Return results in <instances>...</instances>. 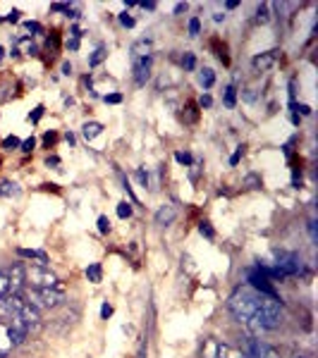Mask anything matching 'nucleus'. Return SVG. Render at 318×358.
Wrapping results in <instances>:
<instances>
[{
	"label": "nucleus",
	"instance_id": "nucleus-17",
	"mask_svg": "<svg viewBox=\"0 0 318 358\" xmlns=\"http://www.w3.org/2000/svg\"><path fill=\"white\" fill-rule=\"evenodd\" d=\"M218 351H220V344L215 339H208L204 346V358H218Z\"/></svg>",
	"mask_w": 318,
	"mask_h": 358
},
{
	"label": "nucleus",
	"instance_id": "nucleus-21",
	"mask_svg": "<svg viewBox=\"0 0 318 358\" xmlns=\"http://www.w3.org/2000/svg\"><path fill=\"white\" fill-rule=\"evenodd\" d=\"M10 294V280H8V273L0 270V299H5Z\"/></svg>",
	"mask_w": 318,
	"mask_h": 358
},
{
	"label": "nucleus",
	"instance_id": "nucleus-10",
	"mask_svg": "<svg viewBox=\"0 0 318 358\" xmlns=\"http://www.w3.org/2000/svg\"><path fill=\"white\" fill-rule=\"evenodd\" d=\"M149 74H151V55L149 57H139L134 63V79L136 84L143 86L146 84V79H149Z\"/></svg>",
	"mask_w": 318,
	"mask_h": 358
},
{
	"label": "nucleus",
	"instance_id": "nucleus-38",
	"mask_svg": "<svg viewBox=\"0 0 318 358\" xmlns=\"http://www.w3.org/2000/svg\"><path fill=\"white\" fill-rule=\"evenodd\" d=\"M136 179H139L141 184H149V174H146V170H143V167H139V170H136Z\"/></svg>",
	"mask_w": 318,
	"mask_h": 358
},
{
	"label": "nucleus",
	"instance_id": "nucleus-48",
	"mask_svg": "<svg viewBox=\"0 0 318 358\" xmlns=\"http://www.w3.org/2000/svg\"><path fill=\"white\" fill-rule=\"evenodd\" d=\"M309 234H311V239L316 242V222H309Z\"/></svg>",
	"mask_w": 318,
	"mask_h": 358
},
{
	"label": "nucleus",
	"instance_id": "nucleus-24",
	"mask_svg": "<svg viewBox=\"0 0 318 358\" xmlns=\"http://www.w3.org/2000/svg\"><path fill=\"white\" fill-rule=\"evenodd\" d=\"M19 143H22V141L17 139V136H5V139H3V148H5V151H15V148H19Z\"/></svg>",
	"mask_w": 318,
	"mask_h": 358
},
{
	"label": "nucleus",
	"instance_id": "nucleus-27",
	"mask_svg": "<svg viewBox=\"0 0 318 358\" xmlns=\"http://www.w3.org/2000/svg\"><path fill=\"white\" fill-rule=\"evenodd\" d=\"M182 65H184V70H187V72L194 70V67H196V57H194V53H184Z\"/></svg>",
	"mask_w": 318,
	"mask_h": 358
},
{
	"label": "nucleus",
	"instance_id": "nucleus-20",
	"mask_svg": "<svg viewBox=\"0 0 318 358\" xmlns=\"http://www.w3.org/2000/svg\"><path fill=\"white\" fill-rule=\"evenodd\" d=\"M268 19H271L268 5H258V8H256V24H266Z\"/></svg>",
	"mask_w": 318,
	"mask_h": 358
},
{
	"label": "nucleus",
	"instance_id": "nucleus-34",
	"mask_svg": "<svg viewBox=\"0 0 318 358\" xmlns=\"http://www.w3.org/2000/svg\"><path fill=\"white\" fill-rule=\"evenodd\" d=\"M19 46H22V50H24L26 55H36V50H39V48L34 46V43H29V41H22Z\"/></svg>",
	"mask_w": 318,
	"mask_h": 358
},
{
	"label": "nucleus",
	"instance_id": "nucleus-46",
	"mask_svg": "<svg viewBox=\"0 0 318 358\" xmlns=\"http://www.w3.org/2000/svg\"><path fill=\"white\" fill-rule=\"evenodd\" d=\"M67 48H70V50H77V48H79V39H77V36H72V39L67 41Z\"/></svg>",
	"mask_w": 318,
	"mask_h": 358
},
{
	"label": "nucleus",
	"instance_id": "nucleus-3",
	"mask_svg": "<svg viewBox=\"0 0 318 358\" xmlns=\"http://www.w3.org/2000/svg\"><path fill=\"white\" fill-rule=\"evenodd\" d=\"M24 280H26V287H32V289L63 287L60 277L55 273H50L48 267H43V265H24Z\"/></svg>",
	"mask_w": 318,
	"mask_h": 358
},
{
	"label": "nucleus",
	"instance_id": "nucleus-26",
	"mask_svg": "<svg viewBox=\"0 0 318 358\" xmlns=\"http://www.w3.org/2000/svg\"><path fill=\"white\" fill-rule=\"evenodd\" d=\"M199 34H201L199 17H191V19H189V36H199Z\"/></svg>",
	"mask_w": 318,
	"mask_h": 358
},
{
	"label": "nucleus",
	"instance_id": "nucleus-53",
	"mask_svg": "<svg viewBox=\"0 0 318 358\" xmlns=\"http://www.w3.org/2000/svg\"><path fill=\"white\" fill-rule=\"evenodd\" d=\"M225 8H227V10H235V8H237V3H235V0H230V3H225Z\"/></svg>",
	"mask_w": 318,
	"mask_h": 358
},
{
	"label": "nucleus",
	"instance_id": "nucleus-40",
	"mask_svg": "<svg viewBox=\"0 0 318 358\" xmlns=\"http://www.w3.org/2000/svg\"><path fill=\"white\" fill-rule=\"evenodd\" d=\"M105 103H122V94H110V96H105Z\"/></svg>",
	"mask_w": 318,
	"mask_h": 358
},
{
	"label": "nucleus",
	"instance_id": "nucleus-8",
	"mask_svg": "<svg viewBox=\"0 0 318 358\" xmlns=\"http://www.w3.org/2000/svg\"><path fill=\"white\" fill-rule=\"evenodd\" d=\"M8 273V280H10V294H22L24 287H26V280H24V265L17 263L12 265L10 270H5Z\"/></svg>",
	"mask_w": 318,
	"mask_h": 358
},
{
	"label": "nucleus",
	"instance_id": "nucleus-22",
	"mask_svg": "<svg viewBox=\"0 0 318 358\" xmlns=\"http://www.w3.org/2000/svg\"><path fill=\"white\" fill-rule=\"evenodd\" d=\"M201 84H204V88H211V86L215 84V74H213V70H204L201 72Z\"/></svg>",
	"mask_w": 318,
	"mask_h": 358
},
{
	"label": "nucleus",
	"instance_id": "nucleus-42",
	"mask_svg": "<svg viewBox=\"0 0 318 358\" xmlns=\"http://www.w3.org/2000/svg\"><path fill=\"white\" fill-rule=\"evenodd\" d=\"M247 184H249V187H251V189H258V187H261V179L251 174V177H247Z\"/></svg>",
	"mask_w": 318,
	"mask_h": 358
},
{
	"label": "nucleus",
	"instance_id": "nucleus-30",
	"mask_svg": "<svg viewBox=\"0 0 318 358\" xmlns=\"http://www.w3.org/2000/svg\"><path fill=\"white\" fill-rule=\"evenodd\" d=\"M199 232H201V234H204V236H206V239H213V236H215V232H213V227L208 225V222H201V225H199Z\"/></svg>",
	"mask_w": 318,
	"mask_h": 358
},
{
	"label": "nucleus",
	"instance_id": "nucleus-29",
	"mask_svg": "<svg viewBox=\"0 0 318 358\" xmlns=\"http://www.w3.org/2000/svg\"><path fill=\"white\" fill-rule=\"evenodd\" d=\"M34 148H36V139H26L19 143V151H22V153H32Z\"/></svg>",
	"mask_w": 318,
	"mask_h": 358
},
{
	"label": "nucleus",
	"instance_id": "nucleus-5",
	"mask_svg": "<svg viewBox=\"0 0 318 358\" xmlns=\"http://www.w3.org/2000/svg\"><path fill=\"white\" fill-rule=\"evenodd\" d=\"M271 265L282 275V277H295V275L302 273V258L297 256V253H285V251H280L278 256H275V263H271Z\"/></svg>",
	"mask_w": 318,
	"mask_h": 358
},
{
	"label": "nucleus",
	"instance_id": "nucleus-35",
	"mask_svg": "<svg viewBox=\"0 0 318 358\" xmlns=\"http://www.w3.org/2000/svg\"><path fill=\"white\" fill-rule=\"evenodd\" d=\"M24 26H26V32H34V34H41V32H43V26H41L39 22H24Z\"/></svg>",
	"mask_w": 318,
	"mask_h": 358
},
{
	"label": "nucleus",
	"instance_id": "nucleus-19",
	"mask_svg": "<svg viewBox=\"0 0 318 358\" xmlns=\"http://www.w3.org/2000/svg\"><path fill=\"white\" fill-rule=\"evenodd\" d=\"M225 105H227V108H235V105H237V88H235V86H227V91H225Z\"/></svg>",
	"mask_w": 318,
	"mask_h": 358
},
{
	"label": "nucleus",
	"instance_id": "nucleus-36",
	"mask_svg": "<svg viewBox=\"0 0 318 358\" xmlns=\"http://www.w3.org/2000/svg\"><path fill=\"white\" fill-rule=\"evenodd\" d=\"M41 117H43V105H39V108H36L32 115H29V122H39Z\"/></svg>",
	"mask_w": 318,
	"mask_h": 358
},
{
	"label": "nucleus",
	"instance_id": "nucleus-56",
	"mask_svg": "<svg viewBox=\"0 0 318 358\" xmlns=\"http://www.w3.org/2000/svg\"><path fill=\"white\" fill-rule=\"evenodd\" d=\"M292 358H306V356H292Z\"/></svg>",
	"mask_w": 318,
	"mask_h": 358
},
{
	"label": "nucleus",
	"instance_id": "nucleus-31",
	"mask_svg": "<svg viewBox=\"0 0 318 358\" xmlns=\"http://www.w3.org/2000/svg\"><path fill=\"white\" fill-rule=\"evenodd\" d=\"M175 160H177V163H182V165H191V156L187 153V151H177Z\"/></svg>",
	"mask_w": 318,
	"mask_h": 358
},
{
	"label": "nucleus",
	"instance_id": "nucleus-9",
	"mask_svg": "<svg viewBox=\"0 0 318 358\" xmlns=\"http://www.w3.org/2000/svg\"><path fill=\"white\" fill-rule=\"evenodd\" d=\"M177 205H172V203H167V205H160L158 211H156V225H160V227H167V225H172L177 220Z\"/></svg>",
	"mask_w": 318,
	"mask_h": 358
},
{
	"label": "nucleus",
	"instance_id": "nucleus-7",
	"mask_svg": "<svg viewBox=\"0 0 318 358\" xmlns=\"http://www.w3.org/2000/svg\"><path fill=\"white\" fill-rule=\"evenodd\" d=\"M22 342H24V337H19L17 332H12L5 322H0V358H5L17 344H22Z\"/></svg>",
	"mask_w": 318,
	"mask_h": 358
},
{
	"label": "nucleus",
	"instance_id": "nucleus-14",
	"mask_svg": "<svg viewBox=\"0 0 318 358\" xmlns=\"http://www.w3.org/2000/svg\"><path fill=\"white\" fill-rule=\"evenodd\" d=\"M22 258H32V260H39L36 265H43L46 267V263H48V253L46 251H36V249H19L17 251Z\"/></svg>",
	"mask_w": 318,
	"mask_h": 358
},
{
	"label": "nucleus",
	"instance_id": "nucleus-13",
	"mask_svg": "<svg viewBox=\"0 0 318 358\" xmlns=\"http://www.w3.org/2000/svg\"><path fill=\"white\" fill-rule=\"evenodd\" d=\"M129 50H132V55H134L136 60H139V57H149V55H151V50H153V41L151 39H139V41H134V43H132V48H129Z\"/></svg>",
	"mask_w": 318,
	"mask_h": 358
},
{
	"label": "nucleus",
	"instance_id": "nucleus-37",
	"mask_svg": "<svg viewBox=\"0 0 318 358\" xmlns=\"http://www.w3.org/2000/svg\"><path fill=\"white\" fill-rule=\"evenodd\" d=\"M110 315H112V306L103 304V306H101V318H103V320H108V318H110Z\"/></svg>",
	"mask_w": 318,
	"mask_h": 358
},
{
	"label": "nucleus",
	"instance_id": "nucleus-50",
	"mask_svg": "<svg viewBox=\"0 0 318 358\" xmlns=\"http://www.w3.org/2000/svg\"><path fill=\"white\" fill-rule=\"evenodd\" d=\"M182 10H187V5H184V3H177V5H175V12H177V15H180Z\"/></svg>",
	"mask_w": 318,
	"mask_h": 358
},
{
	"label": "nucleus",
	"instance_id": "nucleus-49",
	"mask_svg": "<svg viewBox=\"0 0 318 358\" xmlns=\"http://www.w3.org/2000/svg\"><path fill=\"white\" fill-rule=\"evenodd\" d=\"M297 110H299L302 115H311V108H309V105H297Z\"/></svg>",
	"mask_w": 318,
	"mask_h": 358
},
{
	"label": "nucleus",
	"instance_id": "nucleus-11",
	"mask_svg": "<svg viewBox=\"0 0 318 358\" xmlns=\"http://www.w3.org/2000/svg\"><path fill=\"white\" fill-rule=\"evenodd\" d=\"M275 60H278V50H268V53L256 55L254 60H251V65H254V70L266 72V70H271L273 65H275Z\"/></svg>",
	"mask_w": 318,
	"mask_h": 358
},
{
	"label": "nucleus",
	"instance_id": "nucleus-44",
	"mask_svg": "<svg viewBox=\"0 0 318 358\" xmlns=\"http://www.w3.org/2000/svg\"><path fill=\"white\" fill-rule=\"evenodd\" d=\"M211 105H213V98H211V96H201V108H211Z\"/></svg>",
	"mask_w": 318,
	"mask_h": 358
},
{
	"label": "nucleus",
	"instance_id": "nucleus-16",
	"mask_svg": "<svg viewBox=\"0 0 318 358\" xmlns=\"http://www.w3.org/2000/svg\"><path fill=\"white\" fill-rule=\"evenodd\" d=\"M86 277H89V282H94V284H98L101 282V277H103V270H101V265L98 263H91L86 267Z\"/></svg>",
	"mask_w": 318,
	"mask_h": 358
},
{
	"label": "nucleus",
	"instance_id": "nucleus-39",
	"mask_svg": "<svg viewBox=\"0 0 318 358\" xmlns=\"http://www.w3.org/2000/svg\"><path fill=\"white\" fill-rule=\"evenodd\" d=\"M242 153H244V148L239 146L237 151H235V153H232V158H230V165H237V163H239V158H242Z\"/></svg>",
	"mask_w": 318,
	"mask_h": 358
},
{
	"label": "nucleus",
	"instance_id": "nucleus-18",
	"mask_svg": "<svg viewBox=\"0 0 318 358\" xmlns=\"http://www.w3.org/2000/svg\"><path fill=\"white\" fill-rule=\"evenodd\" d=\"M105 57H108V50H105V48L101 46V48H98V50H96L94 55H91V57H89V65H91V67H98V65L103 63Z\"/></svg>",
	"mask_w": 318,
	"mask_h": 358
},
{
	"label": "nucleus",
	"instance_id": "nucleus-1",
	"mask_svg": "<svg viewBox=\"0 0 318 358\" xmlns=\"http://www.w3.org/2000/svg\"><path fill=\"white\" fill-rule=\"evenodd\" d=\"M266 299H268V296L258 294V291H254L251 287H239V289H235V294L230 296L227 308H230V313L242 322V325H249V322L254 320L256 313L263 308Z\"/></svg>",
	"mask_w": 318,
	"mask_h": 358
},
{
	"label": "nucleus",
	"instance_id": "nucleus-2",
	"mask_svg": "<svg viewBox=\"0 0 318 358\" xmlns=\"http://www.w3.org/2000/svg\"><path fill=\"white\" fill-rule=\"evenodd\" d=\"M26 301L32 304L34 308L39 311H55L60 308L65 301V291L63 287H55V289H32V287H24V291L19 294Z\"/></svg>",
	"mask_w": 318,
	"mask_h": 358
},
{
	"label": "nucleus",
	"instance_id": "nucleus-28",
	"mask_svg": "<svg viewBox=\"0 0 318 358\" xmlns=\"http://www.w3.org/2000/svg\"><path fill=\"white\" fill-rule=\"evenodd\" d=\"M98 232H101V234L110 232V220L105 218V215H101V218H98Z\"/></svg>",
	"mask_w": 318,
	"mask_h": 358
},
{
	"label": "nucleus",
	"instance_id": "nucleus-32",
	"mask_svg": "<svg viewBox=\"0 0 318 358\" xmlns=\"http://www.w3.org/2000/svg\"><path fill=\"white\" fill-rule=\"evenodd\" d=\"M120 24H122V26H127V29H132V26H134V17L132 15H127V12H122V15H120Z\"/></svg>",
	"mask_w": 318,
	"mask_h": 358
},
{
	"label": "nucleus",
	"instance_id": "nucleus-45",
	"mask_svg": "<svg viewBox=\"0 0 318 358\" xmlns=\"http://www.w3.org/2000/svg\"><path fill=\"white\" fill-rule=\"evenodd\" d=\"M19 15H22L19 10H12V12H10V15L5 17V19H8V22H19Z\"/></svg>",
	"mask_w": 318,
	"mask_h": 358
},
{
	"label": "nucleus",
	"instance_id": "nucleus-47",
	"mask_svg": "<svg viewBox=\"0 0 318 358\" xmlns=\"http://www.w3.org/2000/svg\"><path fill=\"white\" fill-rule=\"evenodd\" d=\"M53 141H55V134H53V132H48L46 136H43V143H46V146H50Z\"/></svg>",
	"mask_w": 318,
	"mask_h": 358
},
{
	"label": "nucleus",
	"instance_id": "nucleus-33",
	"mask_svg": "<svg viewBox=\"0 0 318 358\" xmlns=\"http://www.w3.org/2000/svg\"><path fill=\"white\" fill-rule=\"evenodd\" d=\"M57 46H60V36L53 32V34H50V39H48V48H50L53 53H57Z\"/></svg>",
	"mask_w": 318,
	"mask_h": 358
},
{
	"label": "nucleus",
	"instance_id": "nucleus-4",
	"mask_svg": "<svg viewBox=\"0 0 318 358\" xmlns=\"http://www.w3.org/2000/svg\"><path fill=\"white\" fill-rule=\"evenodd\" d=\"M239 351H242L247 358H280V351L275 349V346L261 342V339H256V337H247V339H242Z\"/></svg>",
	"mask_w": 318,
	"mask_h": 358
},
{
	"label": "nucleus",
	"instance_id": "nucleus-41",
	"mask_svg": "<svg viewBox=\"0 0 318 358\" xmlns=\"http://www.w3.org/2000/svg\"><path fill=\"white\" fill-rule=\"evenodd\" d=\"M187 110H189V112H187V122H196V108H194V105H187Z\"/></svg>",
	"mask_w": 318,
	"mask_h": 358
},
{
	"label": "nucleus",
	"instance_id": "nucleus-15",
	"mask_svg": "<svg viewBox=\"0 0 318 358\" xmlns=\"http://www.w3.org/2000/svg\"><path fill=\"white\" fill-rule=\"evenodd\" d=\"M101 134H103V125H101V122H86V125L81 127V136L86 141L96 139V136H101Z\"/></svg>",
	"mask_w": 318,
	"mask_h": 358
},
{
	"label": "nucleus",
	"instance_id": "nucleus-43",
	"mask_svg": "<svg viewBox=\"0 0 318 358\" xmlns=\"http://www.w3.org/2000/svg\"><path fill=\"white\" fill-rule=\"evenodd\" d=\"M50 10H53V12H70V5H65V3H55Z\"/></svg>",
	"mask_w": 318,
	"mask_h": 358
},
{
	"label": "nucleus",
	"instance_id": "nucleus-54",
	"mask_svg": "<svg viewBox=\"0 0 318 358\" xmlns=\"http://www.w3.org/2000/svg\"><path fill=\"white\" fill-rule=\"evenodd\" d=\"M50 165H60V160H57V158H48V167H50Z\"/></svg>",
	"mask_w": 318,
	"mask_h": 358
},
{
	"label": "nucleus",
	"instance_id": "nucleus-12",
	"mask_svg": "<svg viewBox=\"0 0 318 358\" xmlns=\"http://www.w3.org/2000/svg\"><path fill=\"white\" fill-rule=\"evenodd\" d=\"M77 320H79V313L70 311V308H63V313L53 320V327H55V330H67V327H72Z\"/></svg>",
	"mask_w": 318,
	"mask_h": 358
},
{
	"label": "nucleus",
	"instance_id": "nucleus-6",
	"mask_svg": "<svg viewBox=\"0 0 318 358\" xmlns=\"http://www.w3.org/2000/svg\"><path fill=\"white\" fill-rule=\"evenodd\" d=\"M247 282H249V287L254 289V291H258V294H266V296H271V299H278V291H275V287H273V282L266 277V275L258 270V267H249L247 270ZM280 301V299H278Z\"/></svg>",
	"mask_w": 318,
	"mask_h": 358
},
{
	"label": "nucleus",
	"instance_id": "nucleus-23",
	"mask_svg": "<svg viewBox=\"0 0 318 358\" xmlns=\"http://www.w3.org/2000/svg\"><path fill=\"white\" fill-rule=\"evenodd\" d=\"M0 194H3V196H17V194H19V189H17V184H12V182H3Z\"/></svg>",
	"mask_w": 318,
	"mask_h": 358
},
{
	"label": "nucleus",
	"instance_id": "nucleus-55",
	"mask_svg": "<svg viewBox=\"0 0 318 358\" xmlns=\"http://www.w3.org/2000/svg\"><path fill=\"white\" fill-rule=\"evenodd\" d=\"M3 55H5V48H0V60H3Z\"/></svg>",
	"mask_w": 318,
	"mask_h": 358
},
{
	"label": "nucleus",
	"instance_id": "nucleus-52",
	"mask_svg": "<svg viewBox=\"0 0 318 358\" xmlns=\"http://www.w3.org/2000/svg\"><path fill=\"white\" fill-rule=\"evenodd\" d=\"M213 19H215V22H223V19H225V15H223V12H215V15H213Z\"/></svg>",
	"mask_w": 318,
	"mask_h": 358
},
{
	"label": "nucleus",
	"instance_id": "nucleus-51",
	"mask_svg": "<svg viewBox=\"0 0 318 358\" xmlns=\"http://www.w3.org/2000/svg\"><path fill=\"white\" fill-rule=\"evenodd\" d=\"M70 72H72V65L65 63V65H63V74H70Z\"/></svg>",
	"mask_w": 318,
	"mask_h": 358
},
{
	"label": "nucleus",
	"instance_id": "nucleus-25",
	"mask_svg": "<svg viewBox=\"0 0 318 358\" xmlns=\"http://www.w3.org/2000/svg\"><path fill=\"white\" fill-rule=\"evenodd\" d=\"M129 215H132V205H129L127 201H122L118 205V218H122V220H127Z\"/></svg>",
	"mask_w": 318,
	"mask_h": 358
}]
</instances>
